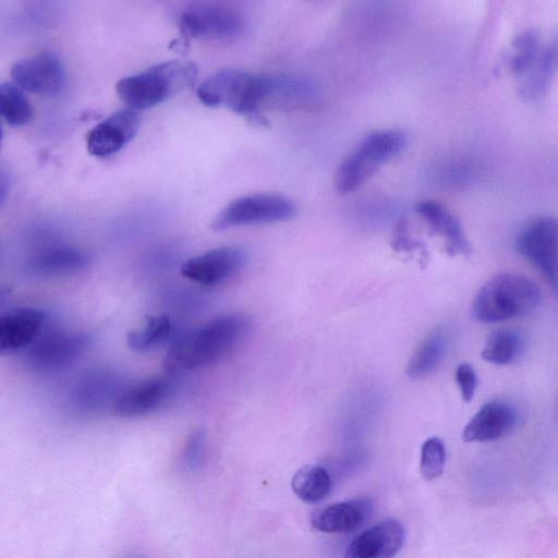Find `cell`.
<instances>
[{
  "label": "cell",
  "instance_id": "6da1fadb",
  "mask_svg": "<svg viewBox=\"0 0 558 558\" xmlns=\"http://www.w3.org/2000/svg\"><path fill=\"white\" fill-rule=\"evenodd\" d=\"M250 328L251 318L244 314L217 316L178 337L168 349L162 367L179 373L211 364L231 352Z\"/></svg>",
  "mask_w": 558,
  "mask_h": 558
},
{
  "label": "cell",
  "instance_id": "7a4b0ae2",
  "mask_svg": "<svg viewBox=\"0 0 558 558\" xmlns=\"http://www.w3.org/2000/svg\"><path fill=\"white\" fill-rule=\"evenodd\" d=\"M275 78L240 69H223L205 78L197 88L207 107H225L257 118L260 105L275 93Z\"/></svg>",
  "mask_w": 558,
  "mask_h": 558
},
{
  "label": "cell",
  "instance_id": "3957f363",
  "mask_svg": "<svg viewBox=\"0 0 558 558\" xmlns=\"http://www.w3.org/2000/svg\"><path fill=\"white\" fill-rule=\"evenodd\" d=\"M196 77L197 66L193 62L165 61L143 72L122 77L117 83L116 90L128 108L145 110L192 86Z\"/></svg>",
  "mask_w": 558,
  "mask_h": 558
},
{
  "label": "cell",
  "instance_id": "277c9868",
  "mask_svg": "<svg viewBox=\"0 0 558 558\" xmlns=\"http://www.w3.org/2000/svg\"><path fill=\"white\" fill-rule=\"evenodd\" d=\"M539 302L541 291L532 280L519 274L504 272L480 289L471 313L480 323H499L529 314Z\"/></svg>",
  "mask_w": 558,
  "mask_h": 558
},
{
  "label": "cell",
  "instance_id": "5b68a950",
  "mask_svg": "<svg viewBox=\"0 0 558 558\" xmlns=\"http://www.w3.org/2000/svg\"><path fill=\"white\" fill-rule=\"evenodd\" d=\"M407 135L398 130H381L367 134L338 166L335 186L340 194L357 190L384 163L405 147Z\"/></svg>",
  "mask_w": 558,
  "mask_h": 558
},
{
  "label": "cell",
  "instance_id": "8992f818",
  "mask_svg": "<svg viewBox=\"0 0 558 558\" xmlns=\"http://www.w3.org/2000/svg\"><path fill=\"white\" fill-rule=\"evenodd\" d=\"M295 210L293 202L283 195H245L225 206L213 219L210 228L223 231L240 226L282 222L293 218Z\"/></svg>",
  "mask_w": 558,
  "mask_h": 558
},
{
  "label": "cell",
  "instance_id": "52a82bcc",
  "mask_svg": "<svg viewBox=\"0 0 558 558\" xmlns=\"http://www.w3.org/2000/svg\"><path fill=\"white\" fill-rule=\"evenodd\" d=\"M517 251L545 278L558 300V218L539 217L517 235Z\"/></svg>",
  "mask_w": 558,
  "mask_h": 558
},
{
  "label": "cell",
  "instance_id": "ba28073f",
  "mask_svg": "<svg viewBox=\"0 0 558 558\" xmlns=\"http://www.w3.org/2000/svg\"><path fill=\"white\" fill-rule=\"evenodd\" d=\"M90 343V336L81 330L43 331L26 349V363L36 372L59 371L84 354Z\"/></svg>",
  "mask_w": 558,
  "mask_h": 558
},
{
  "label": "cell",
  "instance_id": "9c48e42d",
  "mask_svg": "<svg viewBox=\"0 0 558 558\" xmlns=\"http://www.w3.org/2000/svg\"><path fill=\"white\" fill-rule=\"evenodd\" d=\"M184 36L232 40L243 34L245 22L235 10L216 4H195L184 9L178 20Z\"/></svg>",
  "mask_w": 558,
  "mask_h": 558
},
{
  "label": "cell",
  "instance_id": "30bf717a",
  "mask_svg": "<svg viewBox=\"0 0 558 558\" xmlns=\"http://www.w3.org/2000/svg\"><path fill=\"white\" fill-rule=\"evenodd\" d=\"M128 385L121 373L113 368L97 367L82 375L71 393L72 409L82 415L96 414L110 407Z\"/></svg>",
  "mask_w": 558,
  "mask_h": 558
},
{
  "label": "cell",
  "instance_id": "8fae6325",
  "mask_svg": "<svg viewBox=\"0 0 558 558\" xmlns=\"http://www.w3.org/2000/svg\"><path fill=\"white\" fill-rule=\"evenodd\" d=\"M246 259L247 255L243 248L221 246L186 259L180 271L193 282L215 286L238 274L246 264Z\"/></svg>",
  "mask_w": 558,
  "mask_h": 558
},
{
  "label": "cell",
  "instance_id": "7c38bea8",
  "mask_svg": "<svg viewBox=\"0 0 558 558\" xmlns=\"http://www.w3.org/2000/svg\"><path fill=\"white\" fill-rule=\"evenodd\" d=\"M12 82L24 92L54 95L65 82L60 59L51 52H39L19 60L11 68Z\"/></svg>",
  "mask_w": 558,
  "mask_h": 558
},
{
  "label": "cell",
  "instance_id": "4fadbf2b",
  "mask_svg": "<svg viewBox=\"0 0 558 558\" xmlns=\"http://www.w3.org/2000/svg\"><path fill=\"white\" fill-rule=\"evenodd\" d=\"M141 123L138 113L130 108L113 112L96 124L86 136V147L95 157L118 153L136 135Z\"/></svg>",
  "mask_w": 558,
  "mask_h": 558
},
{
  "label": "cell",
  "instance_id": "5bb4252c",
  "mask_svg": "<svg viewBox=\"0 0 558 558\" xmlns=\"http://www.w3.org/2000/svg\"><path fill=\"white\" fill-rule=\"evenodd\" d=\"M46 322V312L34 306L7 311L0 317V353L27 349L41 335Z\"/></svg>",
  "mask_w": 558,
  "mask_h": 558
},
{
  "label": "cell",
  "instance_id": "9a60e30c",
  "mask_svg": "<svg viewBox=\"0 0 558 558\" xmlns=\"http://www.w3.org/2000/svg\"><path fill=\"white\" fill-rule=\"evenodd\" d=\"M405 541L403 524L383 520L359 534L347 547L344 558H393Z\"/></svg>",
  "mask_w": 558,
  "mask_h": 558
},
{
  "label": "cell",
  "instance_id": "2e32d148",
  "mask_svg": "<svg viewBox=\"0 0 558 558\" xmlns=\"http://www.w3.org/2000/svg\"><path fill=\"white\" fill-rule=\"evenodd\" d=\"M519 422L513 404L504 400L484 403L465 425L462 438L466 442L492 441L511 433Z\"/></svg>",
  "mask_w": 558,
  "mask_h": 558
},
{
  "label": "cell",
  "instance_id": "e0dca14e",
  "mask_svg": "<svg viewBox=\"0 0 558 558\" xmlns=\"http://www.w3.org/2000/svg\"><path fill=\"white\" fill-rule=\"evenodd\" d=\"M173 383L169 377H154L128 384L117 398L112 412L136 417L155 411L170 397Z\"/></svg>",
  "mask_w": 558,
  "mask_h": 558
},
{
  "label": "cell",
  "instance_id": "ac0fdd59",
  "mask_svg": "<svg viewBox=\"0 0 558 558\" xmlns=\"http://www.w3.org/2000/svg\"><path fill=\"white\" fill-rule=\"evenodd\" d=\"M87 264L88 257L83 251L65 244H54L33 254L25 268L28 275L51 278L77 274Z\"/></svg>",
  "mask_w": 558,
  "mask_h": 558
},
{
  "label": "cell",
  "instance_id": "d6986e66",
  "mask_svg": "<svg viewBox=\"0 0 558 558\" xmlns=\"http://www.w3.org/2000/svg\"><path fill=\"white\" fill-rule=\"evenodd\" d=\"M416 211L432 231L445 240L449 254L468 256L471 253L470 242L460 221L444 205L435 201H423L416 205Z\"/></svg>",
  "mask_w": 558,
  "mask_h": 558
},
{
  "label": "cell",
  "instance_id": "ffe728a7",
  "mask_svg": "<svg viewBox=\"0 0 558 558\" xmlns=\"http://www.w3.org/2000/svg\"><path fill=\"white\" fill-rule=\"evenodd\" d=\"M366 513L367 505L364 501H340L316 510L311 518V524L319 532L348 534L362 525Z\"/></svg>",
  "mask_w": 558,
  "mask_h": 558
},
{
  "label": "cell",
  "instance_id": "44dd1931",
  "mask_svg": "<svg viewBox=\"0 0 558 558\" xmlns=\"http://www.w3.org/2000/svg\"><path fill=\"white\" fill-rule=\"evenodd\" d=\"M450 345L449 331L433 329L417 345L405 368L408 377L418 379L430 374L441 363Z\"/></svg>",
  "mask_w": 558,
  "mask_h": 558
},
{
  "label": "cell",
  "instance_id": "7402d4cb",
  "mask_svg": "<svg viewBox=\"0 0 558 558\" xmlns=\"http://www.w3.org/2000/svg\"><path fill=\"white\" fill-rule=\"evenodd\" d=\"M558 71V38L542 48L541 54L524 75L521 84V94L530 100L542 98L549 85L554 74Z\"/></svg>",
  "mask_w": 558,
  "mask_h": 558
},
{
  "label": "cell",
  "instance_id": "603a6c76",
  "mask_svg": "<svg viewBox=\"0 0 558 558\" xmlns=\"http://www.w3.org/2000/svg\"><path fill=\"white\" fill-rule=\"evenodd\" d=\"M525 340L521 331L509 327L498 328L487 336L482 357L492 364L507 365L522 355Z\"/></svg>",
  "mask_w": 558,
  "mask_h": 558
},
{
  "label": "cell",
  "instance_id": "cb8c5ba5",
  "mask_svg": "<svg viewBox=\"0 0 558 558\" xmlns=\"http://www.w3.org/2000/svg\"><path fill=\"white\" fill-rule=\"evenodd\" d=\"M173 331V322L168 314L148 316L144 323L126 335L129 348L135 352H147L170 338Z\"/></svg>",
  "mask_w": 558,
  "mask_h": 558
},
{
  "label": "cell",
  "instance_id": "d4e9b609",
  "mask_svg": "<svg viewBox=\"0 0 558 558\" xmlns=\"http://www.w3.org/2000/svg\"><path fill=\"white\" fill-rule=\"evenodd\" d=\"M291 487L301 500L315 504L327 497L331 488V480L324 466L306 464L293 474Z\"/></svg>",
  "mask_w": 558,
  "mask_h": 558
},
{
  "label": "cell",
  "instance_id": "484cf974",
  "mask_svg": "<svg viewBox=\"0 0 558 558\" xmlns=\"http://www.w3.org/2000/svg\"><path fill=\"white\" fill-rule=\"evenodd\" d=\"M0 113L10 126L25 125L33 117V108L24 90L13 82L0 85Z\"/></svg>",
  "mask_w": 558,
  "mask_h": 558
},
{
  "label": "cell",
  "instance_id": "4316f807",
  "mask_svg": "<svg viewBox=\"0 0 558 558\" xmlns=\"http://www.w3.org/2000/svg\"><path fill=\"white\" fill-rule=\"evenodd\" d=\"M542 45L539 34L527 29L518 35L511 46L509 65L517 76H524L537 61Z\"/></svg>",
  "mask_w": 558,
  "mask_h": 558
},
{
  "label": "cell",
  "instance_id": "83f0119b",
  "mask_svg": "<svg viewBox=\"0 0 558 558\" xmlns=\"http://www.w3.org/2000/svg\"><path fill=\"white\" fill-rule=\"evenodd\" d=\"M446 463V447L438 437L427 438L421 448L420 472L424 480L439 477Z\"/></svg>",
  "mask_w": 558,
  "mask_h": 558
},
{
  "label": "cell",
  "instance_id": "f1b7e54d",
  "mask_svg": "<svg viewBox=\"0 0 558 558\" xmlns=\"http://www.w3.org/2000/svg\"><path fill=\"white\" fill-rule=\"evenodd\" d=\"M206 452V434L197 428L191 432L184 444L181 454V465L186 472L198 471L204 461Z\"/></svg>",
  "mask_w": 558,
  "mask_h": 558
},
{
  "label": "cell",
  "instance_id": "f546056e",
  "mask_svg": "<svg viewBox=\"0 0 558 558\" xmlns=\"http://www.w3.org/2000/svg\"><path fill=\"white\" fill-rule=\"evenodd\" d=\"M456 381L462 399L465 402H470L477 387V376L472 365L461 363L456 369Z\"/></svg>",
  "mask_w": 558,
  "mask_h": 558
},
{
  "label": "cell",
  "instance_id": "4dcf8cb0",
  "mask_svg": "<svg viewBox=\"0 0 558 558\" xmlns=\"http://www.w3.org/2000/svg\"><path fill=\"white\" fill-rule=\"evenodd\" d=\"M407 220L400 219L395 228L391 245L396 251L408 252L421 246V243L411 239Z\"/></svg>",
  "mask_w": 558,
  "mask_h": 558
}]
</instances>
